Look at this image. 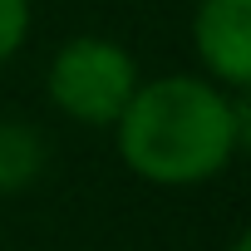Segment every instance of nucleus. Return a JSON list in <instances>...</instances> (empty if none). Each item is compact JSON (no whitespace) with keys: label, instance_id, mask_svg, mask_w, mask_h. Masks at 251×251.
<instances>
[{"label":"nucleus","instance_id":"f257e3e1","mask_svg":"<svg viewBox=\"0 0 251 251\" xmlns=\"http://www.w3.org/2000/svg\"><path fill=\"white\" fill-rule=\"evenodd\" d=\"M113 128L123 163L158 187L207 182L236 158L231 99L197 74H163L148 84L138 79Z\"/></svg>","mask_w":251,"mask_h":251},{"label":"nucleus","instance_id":"f03ea898","mask_svg":"<svg viewBox=\"0 0 251 251\" xmlns=\"http://www.w3.org/2000/svg\"><path fill=\"white\" fill-rule=\"evenodd\" d=\"M45 89L59 113L89 123V128H108L138 89V64L113 40L79 35V40L59 45V54L50 59Z\"/></svg>","mask_w":251,"mask_h":251},{"label":"nucleus","instance_id":"7ed1b4c3","mask_svg":"<svg viewBox=\"0 0 251 251\" xmlns=\"http://www.w3.org/2000/svg\"><path fill=\"white\" fill-rule=\"evenodd\" d=\"M192 45L212 84L251 89V0H197Z\"/></svg>","mask_w":251,"mask_h":251},{"label":"nucleus","instance_id":"20e7f679","mask_svg":"<svg viewBox=\"0 0 251 251\" xmlns=\"http://www.w3.org/2000/svg\"><path fill=\"white\" fill-rule=\"evenodd\" d=\"M45 173V143L30 123H0V192H20Z\"/></svg>","mask_w":251,"mask_h":251},{"label":"nucleus","instance_id":"39448f33","mask_svg":"<svg viewBox=\"0 0 251 251\" xmlns=\"http://www.w3.org/2000/svg\"><path fill=\"white\" fill-rule=\"evenodd\" d=\"M30 35V0H0V64Z\"/></svg>","mask_w":251,"mask_h":251},{"label":"nucleus","instance_id":"423d86ee","mask_svg":"<svg viewBox=\"0 0 251 251\" xmlns=\"http://www.w3.org/2000/svg\"><path fill=\"white\" fill-rule=\"evenodd\" d=\"M231 138H236V153H251V89L231 99Z\"/></svg>","mask_w":251,"mask_h":251},{"label":"nucleus","instance_id":"0eeeda50","mask_svg":"<svg viewBox=\"0 0 251 251\" xmlns=\"http://www.w3.org/2000/svg\"><path fill=\"white\" fill-rule=\"evenodd\" d=\"M231 251H251V226H246V231H241V236L231 241Z\"/></svg>","mask_w":251,"mask_h":251}]
</instances>
